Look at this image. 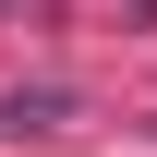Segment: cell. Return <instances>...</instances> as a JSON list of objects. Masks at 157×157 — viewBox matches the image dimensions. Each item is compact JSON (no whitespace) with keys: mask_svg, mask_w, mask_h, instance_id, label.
I'll return each instance as SVG.
<instances>
[{"mask_svg":"<svg viewBox=\"0 0 157 157\" xmlns=\"http://www.w3.org/2000/svg\"><path fill=\"white\" fill-rule=\"evenodd\" d=\"M60 109H73V97H60V85H24V97H0V133H48Z\"/></svg>","mask_w":157,"mask_h":157,"instance_id":"1","label":"cell"}]
</instances>
